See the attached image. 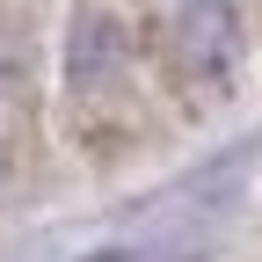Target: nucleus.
I'll return each mask as SVG.
<instances>
[{
  "label": "nucleus",
  "instance_id": "f257e3e1",
  "mask_svg": "<svg viewBox=\"0 0 262 262\" xmlns=\"http://www.w3.org/2000/svg\"><path fill=\"white\" fill-rule=\"evenodd\" d=\"M189 8H211V0H189Z\"/></svg>",
  "mask_w": 262,
  "mask_h": 262
}]
</instances>
